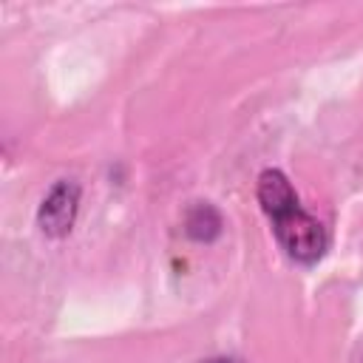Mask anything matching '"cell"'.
Listing matches in <instances>:
<instances>
[{
    "mask_svg": "<svg viewBox=\"0 0 363 363\" xmlns=\"http://www.w3.org/2000/svg\"><path fill=\"white\" fill-rule=\"evenodd\" d=\"M269 221H272L275 241L281 244L286 258H292L295 264H303V267H312L323 258V252L329 247V233L312 213H306L301 207V201H292L289 207L272 213Z\"/></svg>",
    "mask_w": 363,
    "mask_h": 363,
    "instance_id": "cell-1",
    "label": "cell"
},
{
    "mask_svg": "<svg viewBox=\"0 0 363 363\" xmlns=\"http://www.w3.org/2000/svg\"><path fill=\"white\" fill-rule=\"evenodd\" d=\"M79 184L71 179H60L43 199L37 210V227L48 238H65L74 230L79 213Z\"/></svg>",
    "mask_w": 363,
    "mask_h": 363,
    "instance_id": "cell-2",
    "label": "cell"
},
{
    "mask_svg": "<svg viewBox=\"0 0 363 363\" xmlns=\"http://www.w3.org/2000/svg\"><path fill=\"white\" fill-rule=\"evenodd\" d=\"M224 230V221H221V213L210 204V201H196L187 207L184 213V233L187 238L199 241V244H210L221 235Z\"/></svg>",
    "mask_w": 363,
    "mask_h": 363,
    "instance_id": "cell-3",
    "label": "cell"
},
{
    "mask_svg": "<svg viewBox=\"0 0 363 363\" xmlns=\"http://www.w3.org/2000/svg\"><path fill=\"white\" fill-rule=\"evenodd\" d=\"M201 363H238L235 357H207V360H201Z\"/></svg>",
    "mask_w": 363,
    "mask_h": 363,
    "instance_id": "cell-4",
    "label": "cell"
}]
</instances>
